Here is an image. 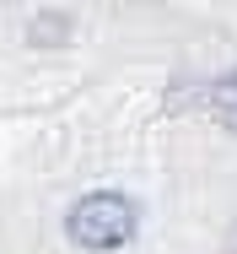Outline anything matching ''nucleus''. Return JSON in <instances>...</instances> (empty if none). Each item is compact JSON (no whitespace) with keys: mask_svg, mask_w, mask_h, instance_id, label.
<instances>
[{"mask_svg":"<svg viewBox=\"0 0 237 254\" xmlns=\"http://www.w3.org/2000/svg\"><path fill=\"white\" fill-rule=\"evenodd\" d=\"M65 233H70L76 249L108 254V249H119V244L135 238V205L124 200V195H113V190H97V195H87V200L70 205Z\"/></svg>","mask_w":237,"mask_h":254,"instance_id":"obj_1","label":"nucleus"},{"mask_svg":"<svg viewBox=\"0 0 237 254\" xmlns=\"http://www.w3.org/2000/svg\"><path fill=\"white\" fill-rule=\"evenodd\" d=\"M210 114H216V125L237 130V70H232V76H221V81L210 87Z\"/></svg>","mask_w":237,"mask_h":254,"instance_id":"obj_2","label":"nucleus"}]
</instances>
